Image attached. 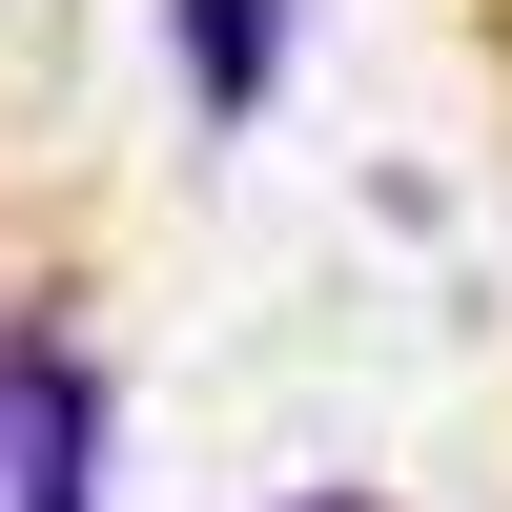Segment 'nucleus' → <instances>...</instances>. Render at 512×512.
<instances>
[{
	"instance_id": "1",
	"label": "nucleus",
	"mask_w": 512,
	"mask_h": 512,
	"mask_svg": "<svg viewBox=\"0 0 512 512\" xmlns=\"http://www.w3.org/2000/svg\"><path fill=\"white\" fill-rule=\"evenodd\" d=\"M0 512H103V369L62 328H0Z\"/></svg>"
},
{
	"instance_id": "2",
	"label": "nucleus",
	"mask_w": 512,
	"mask_h": 512,
	"mask_svg": "<svg viewBox=\"0 0 512 512\" xmlns=\"http://www.w3.org/2000/svg\"><path fill=\"white\" fill-rule=\"evenodd\" d=\"M164 62H185L205 123H267V82H287V0H164Z\"/></svg>"
},
{
	"instance_id": "3",
	"label": "nucleus",
	"mask_w": 512,
	"mask_h": 512,
	"mask_svg": "<svg viewBox=\"0 0 512 512\" xmlns=\"http://www.w3.org/2000/svg\"><path fill=\"white\" fill-rule=\"evenodd\" d=\"M287 512H390V492H287Z\"/></svg>"
}]
</instances>
